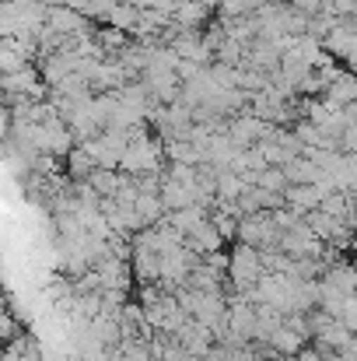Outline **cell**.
I'll list each match as a JSON object with an SVG mask.
<instances>
[{"label":"cell","mask_w":357,"mask_h":361,"mask_svg":"<svg viewBox=\"0 0 357 361\" xmlns=\"http://www.w3.org/2000/svg\"><path fill=\"white\" fill-rule=\"evenodd\" d=\"M161 161H165V140L154 137V133H147V137L130 140L119 172H126V176H133V179H137V176H151V172H165Z\"/></svg>","instance_id":"6da1fadb"},{"label":"cell","mask_w":357,"mask_h":361,"mask_svg":"<svg viewBox=\"0 0 357 361\" xmlns=\"http://www.w3.org/2000/svg\"><path fill=\"white\" fill-rule=\"evenodd\" d=\"M232 267H228V288H235V291H252L259 281H263V274H266V267H263V249H252V245H245V242H235L232 249Z\"/></svg>","instance_id":"7a4b0ae2"},{"label":"cell","mask_w":357,"mask_h":361,"mask_svg":"<svg viewBox=\"0 0 357 361\" xmlns=\"http://www.w3.org/2000/svg\"><path fill=\"white\" fill-rule=\"evenodd\" d=\"M280 239H284V232H280V225H277V218L270 211L249 214L238 225V242H245L252 249H280Z\"/></svg>","instance_id":"3957f363"},{"label":"cell","mask_w":357,"mask_h":361,"mask_svg":"<svg viewBox=\"0 0 357 361\" xmlns=\"http://www.w3.org/2000/svg\"><path fill=\"white\" fill-rule=\"evenodd\" d=\"M81 147L95 158L99 169H119V165H123V154H126V147H130V133H123V130H106V133L84 140Z\"/></svg>","instance_id":"277c9868"},{"label":"cell","mask_w":357,"mask_h":361,"mask_svg":"<svg viewBox=\"0 0 357 361\" xmlns=\"http://www.w3.org/2000/svg\"><path fill=\"white\" fill-rule=\"evenodd\" d=\"M175 341L186 348V355L189 358H207L214 348H218V337H214V330L211 326H203V323H196V319H189L179 334H175Z\"/></svg>","instance_id":"5b68a950"},{"label":"cell","mask_w":357,"mask_h":361,"mask_svg":"<svg viewBox=\"0 0 357 361\" xmlns=\"http://www.w3.org/2000/svg\"><path fill=\"white\" fill-rule=\"evenodd\" d=\"M81 67V56L77 53H53V56H39V74L49 88L63 85L67 78H74Z\"/></svg>","instance_id":"8992f818"},{"label":"cell","mask_w":357,"mask_h":361,"mask_svg":"<svg viewBox=\"0 0 357 361\" xmlns=\"http://www.w3.org/2000/svg\"><path fill=\"white\" fill-rule=\"evenodd\" d=\"M46 25H49L53 32L67 35V39H77V35H84V28H88V14H81V11H74V7L63 4V7H49Z\"/></svg>","instance_id":"52a82bcc"},{"label":"cell","mask_w":357,"mask_h":361,"mask_svg":"<svg viewBox=\"0 0 357 361\" xmlns=\"http://www.w3.org/2000/svg\"><path fill=\"white\" fill-rule=\"evenodd\" d=\"M322 288H326V291H337V295H344V298L357 295V263L337 259V263L322 274Z\"/></svg>","instance_id":"ba28073f"},{"label":"cell","mask_w":357,"mask_h":361,"mask_svg":"<svg viewBox=\"0 0 357 361\" xmlns=\"http://www.w3.org/2000/svg\"><path fill=\"white\" fill-rule=\"evenodd\" d=\"M130 270L140 284H161V252L154 249H133Z\"/></svg>","instance_id":"9c48e42d"},{"label":"cell","mask_w":357,"mask_h":361,"mask_svg":"<svg viewBox=\"0 0 357 361\" xmlns=\"http://www.w3.org/2000/svg\"><path fill=\"white\" fill-rule=\"evenodd\" d=\"M354 46H357V32L351 28V21H340V25L322 39V49H326L333 60H347V56L354 53Z\"/></svg>","instance_id":"30bf717a"},{"label":"cell","mask_w":357,"mask_h":361,"mask_svg":"<svg viewBox=\"0 0 357 361\" xmlns=\"http://www.w3.org/2000/svg\"><path fill=\"white\" fill-rule=\"evenodd\" d=\"M186 245H189L196 256H211V252H221V249H225V235L218 232L214 221H203L196 232L186 235Z\"/></svg>","instance_id":"8fae6325"},{"label":"cell","mask_w":357,"mask_h":361,"mask_svg":"<svg viewBox=\"0 0 357 361\" xmlns=\"http://www.w3.org/2000/svg\"><path fill=\"white\" fill-rule=\"evenodd\" d=\"M322 99L330 102V106H337V109H347V106H354L357 102V74L351 71H344L326 92H322Z\"/></svg>","instance_id":"7c38bea8"},{"label":"cell","mask_w":357,"mask_h":361,"mask_svg":"<svg viewBox=\"0 0 357 361\" xmlns=\"http://www.w3.org/2000/svg\"><path fill=\"white\" fill-rule=\"evenodd\" d=\"M284 197H287V207L298 211L301 218H308L312 211L322 207V193H319V186H287Z\"/></svg>","instance_id":"4fadbf2b"},{"label":"cell","mask_w":357,"mask_h":361,"mask_svg":"<svg viewBox=\"0 0 357 361\" xmlns=\"http://www.w3.org/2000/svg\"><path fill=\"white\" fill-rule=\"evenodd\" d=\"M266 344H270V348H273L280 358H287V361H294L298 355H301V351H305V348H308V341H305L301 334L287 330V326H280V330H277V334H273Z\"/></svg>","instance_id":"5bb4252c"},{"label":"cell","mask_w":357,"mask_h":361,"mask_svg":"<svg viewBox=\"0 0 357 361\" xmlns=\"http://www.w3.org/2000/svg\"><path fill=\"white\" fill-rule=\"evenodd\" d=\"M284 172H287V183H291V186H315V183L326 176V172H322L315 161H308V158H294V161H287Z\"/></svg>","instance_id":"9a60e30c"},{"label":"cell","mask_w":357,"mask_h":361,"mask_svg":"<svg viewBox=\"0 0 357 361\" xmlns=\"http://www.w3.org/2000/svg\"><path fill=\"white\" fill-rule=\"evenodd\" d=\"M203 221H211V207H203V204H196V207H186V211H172V214H168V225H172V228H179L182 235L196 232Z\"/></svg>","instance_id":"2e32d148"},{"label":"cell","mask_w":357,"mask_h":361,"mask_svg":"<svg viewBox=\"0 0 357 361\" xmlns=\"http://www.w3.org/2000/svg\"><path fill=\"white\" fill-rule=\"evenodd\" d=\"M88 183H92V186H95V193L106 200V197H116L119 190H123V183H126V172H119V169H95Z\"/></svg>","instance_id":"e0dca14e"},{"label":"cell","mask_w":357,"mask_h":361,"mask_svg":"<svg viewBox=\"0 0 357 361\" xmlns=\"http://www.w3.org/2000/svg\"><path fill=\"white\" fill-rule=\"evenodd\" d=\"M99 165H95V158L77 144L70 154H67V176H70V183H84V179H92V172H95Z\"/></svg>","instance_id":"ac0fdd59"},{"label":"cell","mask_w":357,"mask_h":361,"mask_svg":"<svg viewBox=\"0 0 357 361\" xmlns=\"http://www.w3.org/2000/svg\"><path fill=\"white\" fill-rule=\"evenodd\" d=\"M256 186H259V190H266V193H287V186H291V183H287V172H284V169L270 165L266 172H259V176H256Z\"/></svg>","instance_id":"d6986e66"},{"label":"cell","mask_w":357,"mask_h":361,"mask_svg":"<svg viewBox=\"0 0 357 361\" xmlns=\"http://www.w3.org/2000/svg\"><path fill=\"white\" fill-rule=\"evenodd\" d=\"M25 67H32V60H28L25 53L0 46V71H4V78H7V74H18V71H25Z\"/></svg>","instance_id":"ffe728a7"},{"label":"cell","mask_w":357,"mask_h":361,"mask_svg":"<svg viewBox=\"0 0 357 361\" xmlns=\"http://www.w3.org/2000/svg\"><path fill=\"white\" fill-rule=\"evenodd\" d=\"M259 151H263V158H266V165H277V169H284L287 161H294L291 154H287V147L273 137V140H263L259 144Z\"/></svg>","instance_id":"44dd1931"},{"label":"cell","mask_w":357,"mask_h":361,"mask_svg":"<svg viewBox=\"0 0 357 361\" xmlns=\"http://www.w3.org/2000/svg\"><path fill=\"white\" fill-rule=\"evenodd\" d=\"M211 221L218 225V232L225 235V242H238V218H228V214H221V211H211Z\"/></svg>","instance_id":"7402d4cb"},{"label":"cell","mask_w":357,"mask_h":361,"mask_svg":"<svg viewBox=\"0 0 357 361\" xmlns=\"http://www.w3.org/2000/svg\"><path fill=\"white\" fill-rule=\"evenodd\" d=\"M294 11H301V14H308V18H319L322 11H326V0H287Z\"/></svg>","instance_id":"603a6c76"},{"label":"cell","mask_w":357,"mask_h":361,"mask_svg":"<svg viewBox=\"0 0 357 361\" xmlns=\"http://www.w3.org/2000/svg\"><path fill=\"white\" fill-rule=\"evenodd\" d=\"M294 361H330V358H326L322 351H315V348L308 344V348H305V351H301V355H298V358H294Z\"/></svg>","instance_id":"cb8c5ba5"},{"label":"cell","mask_w":357,"mask_h":361,"mask_svg":"<svg viewBox=\"0 0 357 361\" xmlns=\"http://www.w3.org/2000/svg\"><path fill=\"white\" fill-rule=\"evenodd\" d=\"M347 21H351V28H354V32H357V14H354V18H347Z\"/></svg>","instance_id":"d4e9b609"}]
</instances>
